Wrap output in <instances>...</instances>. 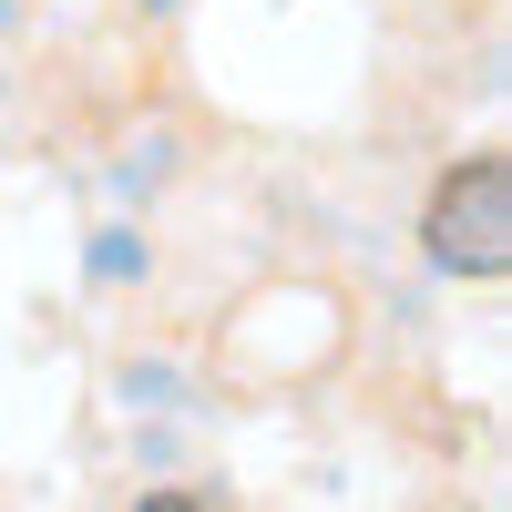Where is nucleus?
<instances>
[{
	"label": "nucleus",
	"mask_w": 512,
	"mask_h": 512,
	"mask_svg": "<svg viewBox=\"0 0 512 512\" xmlns=\"http://www.w3.org/2000/svg\"><path fill=\"white\" fill-rule=\"evenodd\" d=\"M420 246H431V267L461 277V287L512 277V164H502V154H461L451 175L431 185Z\"/></svg>",
	"instance_id": "f257e3e1"
}]
</instances>
